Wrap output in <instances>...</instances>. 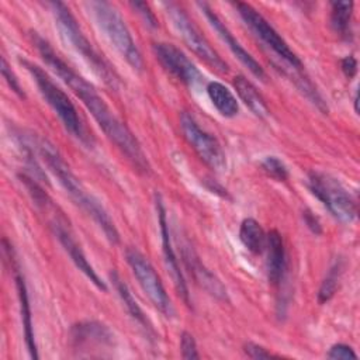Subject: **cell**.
Listing matches in <instances>:
<instances>
[{
    "instance_id": "obj_24",
    "label": "cell",
    "mask_w": 360,
    "mask_h": 360,
    "mask_svg": "<svg viewBox=\"0 0 360 360\" xmlns=\"http://www.w3.org/2000/svg\"><path fill=\"white\" fill-rule=\"evenodd\" d=\"M342 274V266L340 262H336L328 271L326 277L322 280L319 290H318V302L325 304L328 302L336 292L339 287V280Z\"/></svg>"
},
{
    "instance_id": "obj_33",
    "label": "cell",
    "mask_w": 360,
    "mask_h": 360,
    "mask_svg": "<svg viewBox=\"0 0 360 360\" xmlns=\"http://www.w3.org/2000/svg\"><path fill=\"white\" fill-rule=\"evenodd\" d=\"M353 104H354V111L356 114H359V93H354V98H353Z\"/></svg>"
},
{
    "instance_id": "obj_6",
    "label": "cell",
    "mask_w": 360,
    "mask_h": 360,
    "mask_svg": "<svg viewBox=\"0 0 360 360\" xmlns=\"http://www.w3.org/2000/svg\"><path fill=\"white\" fill-rule=\"evenodd\" d=\"M308 187L339 222L352 224L356 219L357 205L338 179L328 173L311 172Z\"/></svg>"
},
{
    "instance_id": "obj_15",
    "label": "cell",
    "mask_w": 360,
    "mask_h": 360,
    "mask_svg": "<svg viewBox=\"0 0 360 360\" xmlns=\"http://www.w3.org/2000/svg\"><path fill=\"white\" fill-rule=\"evenodd\" d=\"M198 7L204 13V15L208 20L210 25L217 31L219 38L225 42V45L231 49V52L239 59V62L245 68H248V70L253 76H256L260 80H264L266 79V73H264V69L262 68V65L240 45V42L232 35V32L228 30V27L224 24V21L218 17V14L207 3H198Z\"/></svg>"
},
{
    "instance_id": "obj_29",
    "label": "cell",
    "mask_w": 360,
    "mask_h": 360,
    "mask_svg": "<svg viewBox=\"0 0 360 360\" xmlns=\"http://www.w3.org/2000/svg\"><path fill=\"white\" fill-rule=\"evenodd\" d=\"M326 356L329 359H357V354L354 353V350L345 343H336L330 346Z\"/></svg>"
},
{
    "instance_id": "obj_28",
    "label": "cell",
    "mask_w": 360,
    "mask_h": 360,
    "mask_svg": "<svg viewBox=\"0 0 360 360\" xmlns=\"http://www.w3.org/2000/svg\"><path fill=\"white\" fill-rule=\"evenodd\" d=\"M129 4L142 17V20L145 21L146 25H149L150 28H156L158 27V20H156L153 11H150V8H149V6L146 3L135 1V3H129Z\"/></svg>"
},
{
    "instance_id": "obj_26",
    "label": "cell",
    "mask_w": 360,
    "mask_h": 360,
    "mask_svg": "<svg viewBox=\"0 0 360 360\" xmlns=\"http://www.w3.org/2000/svg\"><path fill=\"white\" fill-rule=\"evenodd\" d=\"M180 350H181V357L183 359H188V360L200 359L195 339L191 333H188L186 330L180 336Z\"/></svg>"
},
{
    "instance_id": "obj_31",
    "label": "cell",
    "mask_w": 360,
    "mask_h": 360,
    "mask_svg": "<svg viewBox=\"0 0 360 360\" xmlns=\"http://www.w3.org/2000/svg\"><path fill=\"white\" fill-rule=\"evenodd\" d=\"M340 68L342 72L347 79H353L357 73V60L353 55H347L340 60Z\"/></svg>"
},
{
    "instance_id": "obj_13",
    "label": "cell",
    "mask_w": 360,
    "mask_h": 360,
    "mask_svg": "<svg viewBox=\"0 0 360 360\" xmlns=\"http://www.w3.org/2000/svg\"><path fill=\"white\" fill-rule=\"evenodd\" d=\"M152 49L165 70L173 75L177 80L188 87H193L200 82L201 75L198 69L176 45L167 42H155Z\"/></svg>"
},
{
    "instance_id": "obj_17",
    "label": "cell",
    "mask_w": 360,
    "mask_h": 360,
    "mask_svg": "<svg viewBox=\"0 0 360 360\" xmlns=\"http://www.w3.org/2000/svg\"><path fill=\"white\" fill-rule=\"evenodd\" d=\"M266 248H267V278L271 285L277 287L281 284V280L284 277L285 249H284L283 238L276 229H271L267 233Z\"/></svg>"
},
{
    "instance_id": "obj_18",
    "label": "cell",
    "mask_w": 360,
    "mask_h": 360,
    "mask_svg": "<svg viewBox=\"0 0 360 360\" xmlns=\"http://www.w3.org/2000/svg\"><path fill=\"white\" fill-rule=\"evenodd\" d=\"M184 262L190 267V271L193 273L194 280L204 290H207L211 295H214L218 300H224V301L228 300L226 288L222 285V283L208 269H205L201 264V262L198 260V257L194 255L193 250L184 253Z\"/></svg>"
},
{
    "instance_id": "obj_4",
    "label": "cell",
    "mask_w": 360,
    "mask_h": 360,
    "mask_svg": "<svg viewBox=\"0 0 360 360\" xmlns=\"http://www.w3.org/2000/svg\"><path fill=\"white\" fill-rule=\"evenodd\" d=\"M89 6L98 28L103 31L108 42L132 69L142 70V55L120 11L108 1H91L89 3Z\"/></svg>"
},
{
    "instance_id": "obj_11",
    "label": "cell",
    "mask_w": 360,
    "mask_h": 360,
    "mask_svg": "<svg viewBox=\"0 0 360 360\" xmlns=\"http://www.w3.org/2000/svg\"><path fill=\"white\" fill-rule=\"evenodd\" d=\"M70 342L80 357H105L114 346V333L98 321H82L70 328Z\"/></svg>"
},
{
    "instance_id": "obj_22",
    "label": "cell",
    "mask_w": 360,
    "mask_h": 360,
    "mask_svg": "<svg viewBox=\"0 0 360 360\" xmlns=\"http://www.w3.org/2000/svg\"><path fill=\"white\" fill-rule=\"evenodd\" d=\"M239 239L252 253L260 255L266 249L267 235L255 218H245L239 226Z\"/></svg>"
},
{
    "instance_id": "obj_10",
    "label": "cell",
    "mask_w": 360,
    "mask_h": 360,
    "mask_svg": "<svg viewBox=\"0 0 360 360\" xmlns=\"http://www.w3.org/2000/svg\"><path fill=\"white\" fill-rule=\"evenodd\" d=\"M180 129L187 143L210 169L215 172L226 169V156L218 139L202 129L195 118L187 111L180 114Z\"/></svg>"
},
{
    "instance_id": "obj_2",
    "label": "cell",
    "mask_w": 360,
    "mask_h": 360,
    "mask_svg": "<svg viewBox=\"0 0 360 360\" xmlns=\"http://www.w3.org/2000/svg\"><path fill=\"white\" fill-rule=\"evenodd\" d=\"M34 146L48 169L52 172V174L58 179L65 191L72 197V200L94 219V222L103 229L107 239L111 243L117 245L120 242V233L108 212L98 200H96L91 194L86 191L82 181L70 170L69 165L65 162L58 149H55V146L49 141L42 138H38L34 142Z\"/></svg>"
},
{
    "instance_id": "obj_27",
    "label": "cell",
    "mask_w": 360,
    "mask_h": 360,
    "mask_svg": "<svg viewBox=\"0 0 360 360\" xmlns=\"http://www.w3.org/2000/svg\"><path fill=\"white\" fill-rule=\"evenodd\" d=\"M1 75H3V77L6 79L7 84L10 86V89H11L18 97L24 98L25 94H24V90H22V87H21V84H20V80L17 79V76L14 75V72L11 70L8 62L6 60L4 56H1Z\"/></svg>"
},
{
    "instance_id": "obj_23",
    "label": "cell",
    "mask_w": 360,
    "mask_h": 360,
    "mask_svg": "<svg viewBox=\"0 0 360 360\" xmlns=\"http://www.w3.org/2000/svg\"><path fill=\"white\" fill-rule=\"evenodd\" d=\"M353 1H332L330 3V25L336 34L349 38L350 21L353 15Z\"/></svg>"
},
{
    "instance_id": "obj_25",
    "label": "cell",
    "mask_w": 360,
    "mask_h": 360,
    "mask_svg": "<svg viewBox=\"0 0 360 360\" xmlns=\"http://www.w3.org/2000/svg\"><path fill=\"white\" fill-rule=\"evenodd\" d=\"M262 170L271 179L277 180V181H285L288 179V169L284 165V162L281 159H278L277 156H266L262 163Z\"/></svg>"
},
{
    "instance_id": "obj_8",
    "label": "cell",
    "mask_w": 360,
    "mask_h": 360,
    "mask_svg": "<svg viewBox=\"0 0 360 360\" xmlns=\"http://www.w3.org/2000/svg\"><path fill=\"white\" fill-rule=\"evenodd\" d=\"M167 15L181 37L183 42L207 65L211 68L219 70V72H228V65L225 60L218 55V52L210 45V42L205 39V37L200 32V30L193 24L187 13L174 3H165Z\"/></svg>"
},
{
    "instance_id": "obj_19",
    "label": "cell",
    "mask_w": 360,
    "mask_h": 360,
    "mask_svg": "<svg viewBox=\"0 0 360 360\" xmlns=\"http://www.w3.org/2000/svg\"><path fill=\"white\" fill-rule=\"evenodd\" d=\"M233 86H235V90H236L239 98L245 103V105L256 117H259V118L269 117L270 111H269V107H267L264 98L245 76H236L233 79Z\"/></svg>"
},
{
    "instance_id": "obj_14",
    "label": "cell",
    "mask_w": 360,
    "mask_h": 360,
    "mask_svg": "<svg viewBox=\"0 0 360 360\" xmlns=\"http://www.w3.org/2000/svg\"><path fill=\"white\" fill-rule=\"evenodd\" d=\"M155 205H156V212H158V221H159V226H160V235H162V250H163V257H165V264L166 269L173 280L174 288L177 291V294L183 298V301L190 305V292L187 288V283L183 277V273L180 270V264L179 260L176 257L174 249L172 246V240H170V232H169V225H167V217H166V208L163 204V200L160 197V194H155Z\"/></svg>"
},
{
    "instance_id": "obj_12",
    "label": "cell",
    "mask_w": 360,
    "mask_h": 360,
    "mask_svg": "<svg viewBox=\"0 0 360 360\" xmlns=\"http://www.w3.org/2000/svg\"><path fill=\"white\" fill-rule=\"evenodd\" d=\"M58 214V212H56ZM52 214V218L49 221V226L53 232V235L58 238V240L60 242V245L63 246V249L68 252V255L70 256L72 262L75 263V266L101 291H107V285L105 283L98 277V274L94 271L93 266L89 263L84 252L82 250L80 245L77 243V240L75 239L69 225L66 224V219L62 215H56Z\"/></svg>"
},
{
    "instance_id": "obj_9",
    "label": "cell",
    "mask_w": 360,
    "mask_h": 360,
    "mask_svg": "<svg viewBox=\"0 0 360 360\" xmlns=\"http://www.w3.org/2000/svg\"><path fill=\"white\" fill-rule=\"evenodd\" d=\"M125 259L141 288L153 304V307L159 309L166 318L173 316L174 309L172 301L152 263L138 249L131 246L125 249Z\"/></svg>"
},
{
    "instance_id": "obj_32",
    "label": "cell",
    "mask_w": 360,
    "mask_h": 360,
    "mask_svg": "<svg viewBox=\"0 0 360 360\" xmlns=\"http://www.w3.org/2000/svg\"><path fill=\"white\" fill-rule=\"evenodd\" d=\"M302 218H304V222L305 225L309 228V231L315 235H321L322 233V226H321V222L319 219L309 211V210H305L302 212Z\"/></svg>"
},
{
    "instance_id": "obj_7",
    "label": "cell",
    "mask_w": 360,
    "mask_h": 360,
    "mask_svg": "<svg viewBox=\"0 0 360 360\" xmlns=\"http://www.w3.org/2000/svg\"><path fill=\"white\" fill-rule=\"evenodd\" d=\"M235 7L243 22L266 46H269L280 59H283L288 66H291V69H295L297 72L302 70L301 59L256 8H253L248 3L239 1L235 3Z\"/></svg>"
},
{
    "instance_id": "obj_16",
    "label": "cell",
    "mask_w": 360,
    "mask_h": 360,
    "mask_svg": "<svg viewBox=\"0 0 360 360\" xmlns=\"http://www.w3.org/2000/svg\"><path fill=\"white\" fill-rule=\"evenodd\" d=\"M3 246L4 250L8 256V260L11 263V269L14 273V280H15V287H17V295H18V302H20V314H21V321H22V328H24V339L27 349L30 352V356L32 359H38V350L35 345V338H34V328H32V316H31V308H30V300H28V291L25 285V280L22 273L20 271L18 264L15 263L14 252L11 249V245L7 243L6 239H3Z\"/></svg>"
},
{
    "instance_id": "obj_3",
    "label": "cell",
    "mask_w": 360,
    "mask_h": 360,
    "mask_svg": "<svg viewBox=\"0 0 360 360\" xmlns=\"http://www.w3.org/2000/svg\"><path fill=\"white\" fill-rule=\"evenodd\" d=\"M51 11L55 18V24L60 37L68 42L93 69V72L101 77V80L111 89L118 87V76L108 62L93 48L80 25L77 24L75 15L70 13L69 7L60 1L49 3Z\"/></svg>"
},
{
    "instance_id": "obj_30",
    "label": "cell",
    "mask_w": 360,
    "mask_h": 360,
    "mask_svg": "<svg viewBox=\"0 0 360 360\" xmlns=\"http://www.w3.org/2000/svg\"><path fill=\"white\" fill-rule=\"evenodd\" d=\"M243 350H245V353L248 354V357H250V359H256V360L278 357V356L271 354V353H270L267 349H264L263 346L256 345V343H253V342H248V343H245Z\"/></svg>"
},
{
    "instance_id": "obj_1",
    "label": "cell",
    "mask_w": 360,
    "mask_h": 360,
    "mask_svg": "<svg viewBox=\"0 0 360 360\" xmlns=\"http://www.w3.org/2000/svg\"><path fill=\"white\" fill-rule=\"evenodd\" d=\"M32 42L38 49L45 63L68 84V87L82 100L84 107L90 111L98 127L103 129L105 136L121 150L122 155L131 162V165L141 173L148 174L150 172L149 162L143 153L141 143L131 129L110 110L101 96L97 93L94 86L89 83L83 76L73 70L37 32H31Z\"/></svg>"
},
{
    "instance_id": "obj_5",
    "label": "cell",
    "mask_w": 360,
    "mask_h": 360,
    "mask_svg": "<svg viewBox=\"0 0 360 360\" xmlns=\"http://www.w3.org/2000/svg\"><path fill=\"white\" fill-rule=\"evenodd\" d=\"M24 68L28 70V73L31 75L32 80L35 82L41 96L44 97V100L49 104V107L56 112V115L59 117V120L62 121L63 127L80 142L89 145V136L83 128V124L80 121V117L73 105V103L70 101V98L68 97V94L53 83V80L48 76V73L39 68L38 65L27 60V59H21L20 60Z\"/></svg>"
},
{
    "instance_id": "obj_20",
    "label": "cell",
    "mask_w": 360,
    "mask_h": 360,
    "mask_svg": "<svg viewBox=\"0 0 360 360\" xmlns=\"http://www.w3.org/2000/svg\"><path fill=\"white\" fill-rule=\"evenodd\" d=\"M207 94L217 108V111L226 118H232L239 111V104L232 91L219 82H210L207 84Z\"/></svg>"
},
{
    "instance_id": "obj_21",
    "label": "cell",
    "mask_w": 360,
    "mask_h": 360,
    "mask_svg": "<svg viewBox=\"0 0 360 360\" xmlns=\"http://www.w3.org/2000/svg\"><path fill=\"white\" fill-rule=\"evenodd\" d=\"M110 278H111V281H112V284H114V287H115L121 301L124 302L128 314L132 316V319H135L143 329L152 332V326H150L146 315L143 314V311L141 309V307L138 305L135 298L132 297V292H131L129 287L127 285V283L120 277V274L115 270H112L110 273Z\"/></svg>"
}]
</instances>
